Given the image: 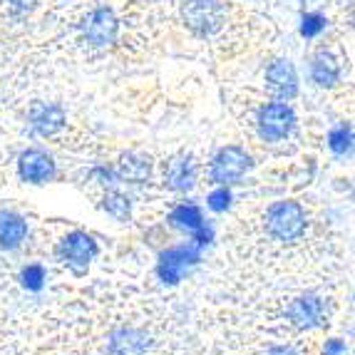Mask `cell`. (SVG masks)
<instances>
[{"mask_svg": "<svg viewBox=\"0 0 355 355\" xmlns=\"http://www.w3.org/2000/svg\"><path fill=\"white\" fill-rule=\"evenodd\" d=\"M340 353H345V343H343V340H328L326 355H340Z\"/></svg>", "mask_w": 355, "mask_h": 355, "instance_id": "603a6c76", "label": "cell"}, {"mask_svg": "<svg viewBox=\"0 0 355 355\" xmlns=\"http://www.w3.org/2000/svg\"><path fill=\"white\" fill-rule=\"evenodd\" d=\"M102 209H105L110 216H114L117 221H130L132 216V204L122 191H107L102 196Z\"/></svg>", "mask_w": 355, "mask_h": 355, "instance_id": "ac0fdd59", "label": "cell"}, {"mask_svg": "<svg viewBox=\"0 0 355 355\" xmlns=\"http://www.w3.org/2000/svg\"><path fill=\"white\" fill-rule=\"evenodd\" d=\"M266 231L276 241L293 243L306 234V211L298 202H276L266 211Z\"/></svg>", "mask_w": 355, "mask_h": 355, "instance_id": "6da1fadb", "label": "cell"}, {"mask_svg": "<svg viewBox=\"0 0 355 355\" xmlns=\"http://www.w3.org/2000/svg\"><path fill=\"white\" fill-rule=\"evenodd\" d=\"M286 313H288V320L296 328L311 331V328H318L326 320V303L313 293H306V296L293 298Z\"/></svg>", "mask_w": 355, "mask_h": 355, "instance_id": "52a82bcc", "label": "cell"}, {"mask_svg": "<svg viewBox=\"0 0 355 355\" xmlns=\"http://www.w3.org/2000/svg\"><path fill=\"white\" fill-rule=\"evenodd\" d=\"M328 147H331L333 154H348L353 149V130H350V125H338L336 130H331Z\"/></svg>", "mask_w": 355, "mask_h": 355, "instance_id": "d6986e66", "label": "cell"}, {"mask_svg": "<svg viewBox=\"0 0 355 355\" xmlns=\"http://www.w3.org/2000/svg\"><path fill=\"white\" fill-rule=\"evenodd\" d=\"M251 162L249 152L241 147H224L216 152V157L211 159V166H209V177H211L214 184L219 187H229V184H236L243 174L251 172Z\"/></svg>", "mask_w": 355, "mask_h": 355, "instance_id": "3957f363", "label": "cell"}, {"mask_svg": "<svg viewBox=\"0 0 355 355\" xmlns=\"http://www.w3.org/2000/svg\"><path fill=\"white\" fill-rule=\"evenodd\" d=\"M169 221H172L174 226H179V229L189 231L191 236H194V243L196 246H207L209 241H211L214 231L207 226V221H204V214L199 207H194V204H179L177 209L172 211V216H169Z\"/></svg>", "mask_w": 355, "mask_h": 355, "instance_id": "30bf717a", "label": "cell"}, {"mask_svg": "<svg viewBox=\"0 0 355 355\" xmlns=\"http://www.w3.org/2000/svg\"><path fill=\"white\" fill-rule=\"evenodd\" d=\"M266 87L279 102L293 100L298 95V75L296 67L288 60H273L266 70Z\"/></svg>", "mask_w": 355, "mask_h": 355, "instance_id": "ba28073f", "label": "cell"}, {"mask_svg": "<svg viewBox=\"0 0 355 355\" xmlns=\"http://www.w3.org/2000/svg\"><path fill=\"white\" fill-rule=\"evenodd\" d=\"M209 209L211 211H216V214H221V211H226V209L231 207V191H229V187H219V189H214L211 194H209Z\"/></svg>", "mask_w": 355, "mask_h": 355, "instance_id": "44dd1931", "label": "cell"}, {"mask_svg": "<svg viewBox=\"0 0 355 355\" xmlns=\"http://www.w3.org/2000/svg\"><path fill=\"white\" fill-rule=\"evenodd\" d=\"M97 251H100L97 249V241L89 236V234H85V231H72V234H67V236L58 243L55 254H58V259L62 261L70 271H75L77 276H83L89 268V263L95 261Z\"/></svg>", "mask_w": 355, "mask_h": 355, "instance_id": "7a4b0ae2", "label": "cell"}, {"mask_svg": "<svg viewBox=\"0 0 355 355\" xmlns=\"http://www.w3.org/2000/svg\"><path fill=\"white\" fill-rule=\"evenodd\" d=\"M85 37H87L92 45L102 48V45H110L117 37V18H114L112 10L107 8H100L87 18L85 23Z\"/></svg>", "mask_w": 355, "mask_h": 355, "instance_id": "4fadbf2b", "label": "cell"}, {"mask_svg": "<svg viewBox=\"0 0 355 355\" xmlns=\"http://www.w3.org/2000/svg\"><path fill=\"white\" fill-rule=\"evenodd\" d=\"M33 3H35V0H12V6L20 8V10H30V8H33Z\"/></svg>", "mask_w": 355, "mask_h": 355, "instance_id": "d4e9b609", "label": "cell"}, {"mask_svg": "<svg viewBox=\"0 0 355 355\" xmlns=\"http://www.w3.org/2000/svg\"><path fill=\"white\" fill-rule=\"evenodd\" d=\"M149 338L137 328H119L110 340V355H147Z\"/></svg>", "mask_w": 355, "mask_h": 355, "instance_id": "9a60e30c", "label": "cell"}, {"mask_svg": "<svg viewBox=\"0 0 355 355\" xmlns=\"http://www.w3.org/2000/svg\"><path fill=\"white\" fill-rule=\"evenodd\" d=\"M259 135L266 142H281L293 132L296 127V114L286 102H271V105L261 107L259 112Z\"/></svg>", "mask_w": 355, "mask_h": 355, "instance_id": "5b68a950", "label": "cell"}, {"mask_svg": "<svg viewBox=\"0 0 355 355\" xmlns=\"http://www.w3.org/2000/svg\"><path fill=\"white\" fill-rule=\"evenodd\" d=\"M114 177L130 184H147L152 179V159L142 154H125L117 162V169H112Z\"/></svg>", "mask_w": 355, "mask_h": 355, "instance_id": "2e32d148", "label": "cell"}, {"mask_svg": "<svg viewBox=\"0 0 355 355\" xmlns=\"http://www.w3.org/2000/svg\"><path fill=\"white\" fill-rule=\"evenodd\" d=\"M311 75L320 87H333L340 80V65L336 62L333 55H318L311 65Z\"/></svg>", "mask_w": 355, "mask_h": 355, "instance_id": "e0dca14e", "label": "cell"}, {"mask_svg": "<svg viewBox=\"0 0 355 355\" xmlns=\"http://www.w3.org/2000/svg\"><path fill=\"white\" fill-rule=\"evenodd\" d=\"M18 174L28 184H48L55 179V159L42 149H28L20 154Z\"/></svg>", "mask_w": 355, "mask_h": 355, "instance_id": "9c48e42d", "label": "cell"}, {"mask_svg": "<svg viewBox=\"0 0 355 355\" xmlns=\"http://www.w3.org/2000/svg\"><path fill=\"white\" fill-rule=\"evenodd\" d=\"M326 28V20L320 18V15H303V23H301V35L306 37H313L318 35L320 30Z\"/></svg>", "mask_w": 355, "mask_h": 355, "instance_id": "7402d4cb", "label": "cell"}, {"mask_svg": "<svg viewBox=\"0 0 355 355\" xmlns=\"http://www.w3.org/2000/svg\"><path fill=\"white\" fill-rule=\"evenodd\" d=\"M184 23L199 37L214 35L224 23V12L216 0H189L184 6Z\"/></svg>", "mask_w": 355, "mask_h": 355, "instance_id": "8992f818", "label": "cell"}, {"mask_svg": "<svg viewBox=\"0 0 355 355\" xmlns=\"http://www.w3.org/2000/svg\"><path fill=\"white\" fill-rule=\"evenodd\" d=\"M202 261V246L196 243H187V246H174V249H166L159 256V263H157V273L166 286H177L184 279V273L194 268L196 263Z\"/></svg>", "mask_w": 355, "mask_h": 355, "instance_id": "277c9868", "label": "cell"}, {"mask_svg": "<svg viewBox=\"0 0 355 355\" xmlns=\"http://www.w3.org/2000/svg\"><path fill=\"white\" fill-rule=\"evenodd\" d=\"M20 281H23V286L28 291H42V286H45V268L40 263H30L20 273Z\"/></svg>", "mask_w": 355, "mask_h": 355, "instance_id": "ffe728a7", "label": "cell"}, {"mask_svg": "<svg viewBox=\"0 0 355 355\" xmlns=\"http://www.w3.org/2000/svg\"><path fill=\"white\" fill-rule=\"evenodd\" d=\"M268 355H301L296 348H288V345H279V348H271Z\"/></svg>", "mask_w": 355, "mask_h": 355, "instance_id": "cb8c5ba5", "label": "cell"}, {"mask_svg": "<svg viewBox=\"0 0 355 355\" xmlns=\"http://www.w3.org/2000/svg\"><path fill=\"white\" fill-rule=\"evenodd\" d=\"M196 184V164L189 154H177L164 164V187L172 191H191Z\"/></svg>", "mask_w": 355, "mask_h": 355, "instance_id": "8fae6325", "label": "cell"}, {"mask_svg": "<svg viewBox=\"0 0 355 355\" xmlns=\"http://www.w3.org/2000/svg\"><path fill=\"white\" fill-rule=\"evenodd\" d=\"M28 239V221L15 211H0V249L15 251Z\"/></svg>", "mask_w": 355, "mask_h": 355, "instance_id": "5bb4252c", "label": "cell"}, {"mask_svg": "<svg viewBox=\"0 0 355 355\" xmlns=\"http://www.w3.org/2000/svg\"><path fill=\"white\" fill-rule=\"evenodd\" d=\"M65 110L60 105H48V102H35L30 107V127L40 137H53L65 127Z\"/></svg>", "mask_w": 355, "mask_h": 355, "instance_id": "7c38bea8", "label": "cell"}]
</instances>
